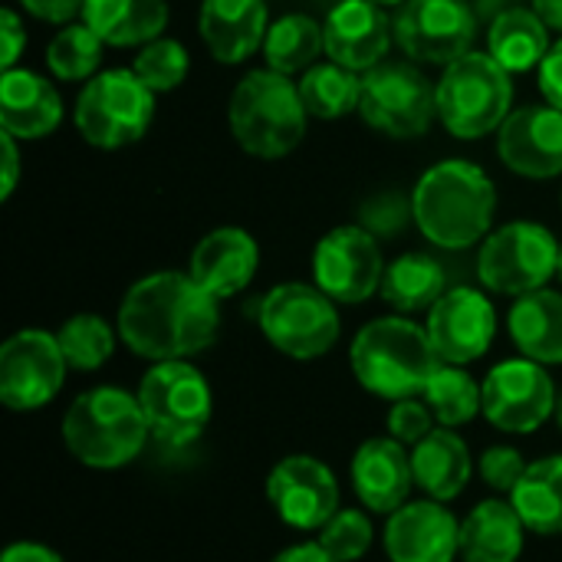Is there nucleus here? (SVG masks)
<instances>
[{
  "mask_svg": "<svg viewBox=\"0 0 562 562\" xmlns=\"http://www.w3.org/2000/svg\"><path fill=\"white\" fill-rule=\"evenodd\" d=\"M435 415L431 408L425 405L422 395L415 398H402V402H392L389 408V418H385V428H389V438H395L398 445L405 448H415L422 445L431 431H435Z\"/></svg>",
  "mask_w": 562,
  "mask_h": 562,
  "instance_id": "nucleus-39",
  "label": "nucleus"
},
{
  "mask_svg": "<svg viewBox=\"0 0 562 562\" xmlns=\"http://www.w3.org/2000/svg\"><path fill=\"white\" fill-rule=\"evenodd\" d=\"M0 151H3V178H0V201H10L16 181H20V148L16 138L0 132Z\"/></svg>",
  "mask_w": 562,
  "mask_h": 562,
  "instance_id": "nucleus-45",
  "label": "nucleus"
},
{
  "mask_svg": "<svg viewBox=\"0 0 562 562\" xmlns=\"http://www.w3.org/2000/svg\"><path fill=\"white\" fill-rule=\"evenodd\" d=\"M82 20L105 46H145L168 26V0H86Z\"/></svg>",
  "mask_w": 562,
  "mask_h": 562,
  "instance_id": "nucleus-28",
  "label": "nucleus"
},
{
  "mask_svg": "<svg viewBox=\"0 0 562 562\" xmlns=\"http://www.w3.org/2000/svg\"><path fill=\"white\" fill-rule=\"evenodd\" d=\"M527 527L510 501H481L461 520V562H517L524 553Z\"/></svg>",
  "mask_w": 562,
  "mask_h": 562,
  "instance_id": "nucleus-25",
  "label": "nucleus"
},
{
  "mask_svg": "<svg viewBox=\"0 0 562 562\" xmlns=\"http://www.w3.org/2000/svg\"><path fill=\"white\" fill-rule=\"evenodd\" d=\"M425 329L441 362L471 366L487 356L497 336V310L487 293L474 286H454L428 310Z\"/></svg>",
  "mask_w": 562,
  "mask_h": 562,
  "instance_id": "nucleus-17",
  "label": "nucleus"
},
{
  "mask_svg": "<svg viewBox=\"0 0 562 562\" xmlns=\"http://www.w3.org/2000/svg\"><path fill=\"white\" fill-rule=\"evenodd\" d=\"M540 92L550 105L562 109V36L550 46V53L540 63Z\"/></svg>",
  "mask_w": 562,
  "mask_h": 562,
  "instance_id": "nucleus-43",
  "label": "nucleus"
},
{
  "mask_svg": "<svg viewBox=\"0 0 562 562\" xmlns=\"http://www.w3.org/2000/svg\"><path fill=\"white\" fill-rule=\"evenodd\" d=\"M379 293L395 313H428L448 293V273L431 254H402L385 267Z\"/></svg>",
  "mask_w": 562,
  "mask_h": 562,
  "instance_id": "nucleus-30",
  "label": "nucleus"
},
{
  "mask_svg": "<svg viewBox=\"0 0 562 562\" xmlns=\"http://www.w3.org/2000/svg\"><path fill=\"white\" fill-rule=\"evenodd\" d=\"M155 119V92L135 69H102L82 82L72 109L79 135L95 148L135 145Z\"/></svg>",
  "mask_w": 562,
  "mask_h": 562,
  "instance_id": "nucleus-7",
  "label": "nucleus"
},
{
  "mask_svg": "<svg viewBox=\"0 0 562 562\" xmlns=\"http://www.w3.org/2000/svg\"><path fill=\"white\" fill-rule=\"evenodd\" d=\"M20 7L43 23L66 26V23H76V16H82L86 0H20Z\"/></svg>",
  "mask_w": 562,
  "mask_h": 562,
  "instance_id": "nucleus-42",
  "label": "nucleus"
},
{
  "mask_svg": "<svg viewBox=\"0 0 562 562\" xmlns=\"http://www.w3.org/2000/svg\"><path fill=\"white\" fill-rule=\"evenodd\" d=\"M319 547L339 562H359L372 550V520L366 510L339 507V514L319 530Z\"/></svg>",
  "mask_w": 562,
  "mask_h": 562,
  "instance_id": "nucleus-38",
  "label": "nucleus"
},
{
  "mask_svg": "<svg viewBox=\"0 0 562 562\" xmlns=\"http://www.w3.org/2000/svg\"><path fill=\"white\" fill-rule=\"evenodd\" d=\"M151 438L138 395L99 385L72 398L63 415L66 451L92 471H119L132 464Z\"/></svg>",
  "mask_w": 562,
  "mask_h": 562,
  "instance_id": "nucleus-3",
  "label": "nucleus"
},
{
  "mask_svg": "<svg viewBox=\"0 0 562 562\" xmlns=\"http://www.w3.org/2000/svg\"><path fill=\"white\" fill-rule=\"evenodd\" d=\"M497 188L491 175L468 161L448 158L431 165L412 191V221L441 250H468L494 231Z\"/></svg>",
  "mask_w": 562,
  "mask_h": 562,
  "instance_id": "nucleus-2",
  "label": "nucleus"
},
{
  "mask_svg": "<svg viewBox=\"0 0 562 562\" xmlns=\"http://www.w3.org/2000/svg\"><path fill=\"white\" fill-rule=\"evenodd\" d=\"M372 3H379V7H402L405 0H372Z\"/></svg>",
  "mask_w": 562,
  "mask_h": 562,
  "instance_id": "nucleus-49",
  "label": "nucleus"
},
{
  "mask_svg": "<svg viewBox=\"0 0 562 562\" xmlns=\"http://www.w3.org/2000/svg\"><path fill=\"white\" fill-rule=\"evenodd\" d=\"M300 95L310 112V119H342L349 112H359L362 99V76L339 66V63H316L300 79Z\"/></svg>",
  "mask_w": 562,
  "mask_h": 562,
  "instance_id": "nucleus-33",
  "label": "nucleus"
},
{
  "mask_svg": "<svg viewBox=\"0 0 562 562\" xmlns=\"http://www.w3.org/2000/svg\"><path fill=\"white\" fill-rule=\"evenodd\" d=\"M385 267L379 237L362 224L333 227L313 250L316 286L342 306H359L379 293Z\"/></svg>",
  "mask_w": 562,
  "mask_h": 562,
  "instance_id": "nucleus-13",
  "label": "nucleus"
},
{
  "mask_svg": "<svg viewBox=\"0 0 562 562\" xmlns=\"http://www.w3.org/2000/svg\"><path fill=\"white\" fill-rule=\"evenodd\" d=\"M319 53H326V36L319 20L306 13H286L277 23H270L263 40V56L270 69L283 76L306 72L310 66H316Z\"/></svg>",
  "mask_w": 562,
  "mask_h": 562,
  "instance_id": "nucleus-32",
  "label": "nucleus"
},
{
  "mask_svg": "<svg viewBox=\"0 0 562 562\" xmlns=\"http://www.w3.org/2000/svg\"><path fill=\"white\" fill-rule=\"evenodd\" d=\"M527 461L517 448L510 445H494L481 454V477L491 491H497L501 497H510L517 491V484L527 474Z\"/></svg>",
  "mask_w": 562,
  "mask_h": 562,
  "instance_id": "nucleus-40",
  "label": "nucleus"
},
{
  "mask_svg": "<svg viewBox=\"0 0 562 562\" xmlns=\"http://www.w3.org/2000/svg\"><path fill=\"white\" fill-rule=\"evenodd\" d=\"M267 501L286 527L313 533L339 514V484L319 458L290 454L270 471Z\"/></svg>",
  "mask_w": 562,
  "mask_h": 562,
  "instance_id": "nucleus-16",
  "label": "nucleus"
},
{
  "mask_svg": "<svg viewBox=\"0 0 562 562\" xmlns=\"http://www.w3.org/2000/svg\"><path fill=\"white\" fill-rule=\"evenodd\" d=\"M352 487L366 510L372 514H395L408 504L415 487L412 454L395 438H369L352 454Z\"/></svg>",
  "mask_w": 562,
  "mask_h": 562,
  "instance_id": "nucleus-21",
  "label": "nucleus"
},
{
  "mask_svg": "<svg viewBox=\"0 0 562 562\" xmlns=\"http://www.w3.org/2000/svg\"><path fill=\"white\" fill-rule=\"evenodd\" d=\"M273 562H339V560H333L319 543H296V547H290V550L277 553Z\"/></svg>",
  "mask_w": 562,
  "mask_h": 562,
  "instance_id": "nucleus-47",
  "label": "nucleus"
},
{
  "mask_svg": "<svg viewBox=\"0 0 562 562\" xmlns=\"http://www.w3.org/2000/svg\"><path fill=\"white\" fill-rule=\"evenodd\" d=\"M524 527L540 537L562 533V454L540 458L527 468L517 491L507 497Z\"/></svg>",
  "mask_w": 562,
  "mask_h": 562,
  "instance_id": "nucleus-31",
  "label": "nucleus"
},
{
  "mask_svg": "<svg viewBox=\"0 0 562 562\" xmlns=\"http://www.w3.org/2000/svg\"><path fill=\"white\" fill-rule=\"evenodd\" d=\"M385 553L392 562H454L461 553V524L441 501H415L389 514Z\"/></svg>",
  "mask_w": 562,
  "mask_h": 562,
  "instance_id": "nucleus-20",
  "label": "nucleus"
},
{
  "mask_svg": "<svg viewBox=\"0 0 562 562\" xmlns=\"http://www.w3.org/2000/svg\"><path fill=\"white\" fill-rule=\"evenodd\" d=\"M323 36L333 63L352 72H369L385 63L395 40V20L372 0H339L323 20Z\"/></svg>",
  "mask_w": 562,
  "mask_h": 562,
  "instance_id": "nucleus-19",
  "label": "nucleus"
},
{
  "mask_svg": "<svg viewBox=\"0 0 562 562\" xmlns=\"http://www.w3.org/2000/svg\"><path fill=\"white\" fill-rule=\"evenodd\" d=\"M557 425H560V431H562V395H560V402H557Z\"/></svg>",
  "mask_w": 562,
  "mask_h": 562,
  "instance_id": "nucleus-50",
  "label": "nucleus"
},
{
  "mask_svg": "<svg viewBox=\"0 0 562 562\" xmlns=\"http://www.w3.org/2000/svg\"><path fill=\"white\" fill-rule=\"evenodd\" d=\"M63 99L56 86L30 69H3L0 76V132L16 142H36L59 128Z\"/></svg>",
  "mask_w": 562,
  "mask_h": 562,
  "instance_id": "nucleus-24",
  "label": "nucleus"
},
{
  "mask_svg": "<svg viewBox=\"0 0 562 562\" xmlns=\"http://www.w3.org/2000/svg\"><path fill=\"white\" fill-rule=\"evenodd\" d=\"M349 362L356 382L389 402L422 395L441 366L428 329L405 316H382L366 323L349 346Z\"/></svg>",
  "mask_w": 562,
  "mask_h": 562,
  "instance_id": "nucleus-4",
  "label": "nucleus"
},
{
  "mask_svg": "<svg viewBox=\"0 0 562 562\" xmlns=\"http://www.w3.org/2000/svg\"><path fill=\"white\" fill-rule=\"evenodd\" d=\"M270 30V10L263 0H201L198 33L217 63L237 66L250 59Z\"/></svg>",
  "mask_w": 562,
  "mask_h": 562,
  "instance_id": "nucleus-23",
  "label": "nucleus"
},
{
  "mask_svg": "<svg viewBox=\"0 0 562 562\" xmlns=\"http://www.w3.org/2000/svg\"><path fill=\"white\" fill-rule=\"evenodd\" d=\"M497 155L520 178L562 175V109L550 102L514 109L497 128Z\"/></svg>",
  "mask_w": 562,
  "mask_h": 562,
  "instance_id": "nucleus-18",
  "label": "nucleus"
},
{
  "mask_svg": "<svg viewBox=\"0 0 562 562\" xmlns=\"http://www.w3.org/2000/svg\"><path fill=\"white\" fill-rule=\"evenodd\" d=\"M257 267H260L257 240L244 227H217L198 240L188 273L214 300H231L250 286Z\"/></svg>",
  "mask_w": 562,
  "mask_h": 562,
  "instance_id": "nucleus-22",
  "label": "nucleus"
},
{
  "mask_svg": "<svg viewBox=\"0 0 562 562\" xmlns=\"http://www.w3.org/2000/svg\"><path fill=\"white\" fill-rule=\"evenodd\" d=\"M119 339L148 362L191 359L214 346L221 300L191 273L158 270L128 286L119 306Z\"/></svg>",
  "mask_w": 562,
  "mask_h": 562,
  "instance_id": "nucleus-1",
  "label": "nucleus"
},
{
  "mask_svg": "<svg viewBox=\"0 0 562 562\" xmlns=\"http://www.w3.org/2000/svg\"><path fill=\"white\" fill-rule=\"evenodd\" d=\"M115 333L102 316L95 313H76L69 316L56 339H59V349L66 356V366L76 369V372H95L102 369L112 352H115Z\"/></svg>",
  "mask_w": 562,
  "mask_h": 562,
  "instance_id": "nucleus-36",
  "label": "nucleus"
},
{
  "mask_svg": "<svg viewBox=\"0 0 562 562\" xmlns=\"http://www.w3.org/2000/svg\"><path fill=\"white\" fill-rule=\"evenodd\" d=\"M550 46V26L533 7H507L494 16L487 30V53L507 72L540 69Z\"/></svg>",
  "mask_w": 562,
  "mask_h": 562,
  "instance_id": "nucleus-29",
  "label": "nucleus"
},
{
  "mask_svg": "<svg viewBox=\"0 0 562 562\" xmlns=\"http://www.w3.org/2000/svg\"><path fill=\"white\" fill-rule=\"evenodd\" d=\"M0 562H66L56 550L43 547V543H33V540H20V543H10L3 550Z\"/></svg>",
  "mask_w": 562,
  "mask_h": 562,
  "instance_id": "nucleus-46",
  "label": "nucleus"
},
{
  "mask_svg": "<svg viewBox=\"0 0 562 562\" xmlns=\"http://www.w3.org/2000/svg\"><path fill=\"white\" fill-rule=\"evenodd\" d=\"M267 342L296 359H323L339 342V310L316 283H280L273 286L257 313Z\"/></svg>",
  "mask_w": 562,
  "mask_h": 562,
  "instance_id": "nucleus-9",
  "label": "nucleus"
},
{
  "mask_svg": "<svg viewBox=\"0 0 562 562\" xmlns=\"http://www.w3.org/2000/svg\"><path fill=\"white\" fill-rule=\"evenodd\" d=\"M412 471H415V484L431 501L448 504L464 494L474 464L461 435H454V428L438 425L422 445L412 448Z\"/></svg>",
  "mask_w": 562,
  "mask_h": 562,
  "instance_id": "nucleus-26",
  "label": "nucleus"
},
{
  "mask_svg": "<svg viewBox=\"0 0 562 562\" xmlns=\"http://www.w3.org/2000/svg\"><path fill=\"white\" fill-rule=\"evenodd\" d=\"M359 115L389 138H422L438 119V86L405 59H385L362 72Z\"/></svg>",
  "mask_w": 562,
  "mask_h": 562,
  "instance_id": "nucleus-10",
  "label": "nucleus"
},
{
  "mask_svg": "<svg viewBox=\"0 0 562 562\" xmlns=\"http://www.w3.org/2000/svg\"><path fill=\"white\" fill-rule=\"evenodd\" d=\"M132 69L138 72V79L158 95V92H171L178 89L184 79H188V69H191V59H188V49L171 40V36H158L151 43H145L132 63Z\"/></svg>",
  "mask_w": 562,
  "mask_h": 562,
  "instance_id": "nucleus-37",
  "label": "nucleus"
},
{
  "mask_svg": "<svg viewBox=\"0 0 562 562\" xmlns=\"http://www.w3.org/2000/svg\"><path fill=\"white\" fill-rule=\"evenodd\" d=\"M560 240L537 221H510L491 231L477 250V277L484 290L501 296H527L560 273Z\"/></svg>",
  "mask_w": 562,
  "mask_h": 562,
  "instance_id": "nucleus-8",
  "label": "nucleus"
},
{
  "mask_svg": "<svg viewBox=\"0 0 562 562\" xmlns=\"http://www.w3.org/2000/svg\"><path fill=\"white\" fill-rule=\"evenodd\" d=\"M0 33H3V53H0V66L13 69V63L20 59L23 46H26V30L16 10H3L0 16Z\"/></svg>",
  "mask_w": 562,
  "mask_h": 562,
  "instance_id": "nucleus-44",
  "label": "nucleus"
},
{
  "mask_svg": "<svg viewBox=\"0 0 562 562\" xmlns=\"http://www.w3.org/2000/svg\"><path fill=\"white\" fill-rule=\"evenodd\" d=\"M484 389V418L507 431V435H530L540 431L557 415V385L547 372V366L520 356L494 366Z\"/></svg>",
  "mask_w": 562,
  "mask_h": 562,
  "instance_id": "nucleus-14",
  "label": "nucleus"
},
{
  "mask_svg": "<svg viewBox=\"0 0 562 562\" xmlns=\"http://www.w3.org/2000/svg\"><path fill=\"white\" fill-rule=\"evenodd\" d=\"M557 277H560V280H562V247H560V273H557Z\"/></svg>",
  "mask_w": 562,
  "mask_h": 562,
  "instance_id": "nucleus-51",
  "label": "nucleus"
},
{
  "mask_svg": "<svg viewBox=\"0 0 562 562\" xmlns=\"http://www.w3.org/2000/svg\"><path fill=\"white\" fill-rule=\"evenodd\" d=\"M310 112L300 95V82L277 69L247 72L227 102V125L234 142L263 161L290 155L306 135Z\"/></svg>",
  "mask_w": 562,
  "mask_h": 562,
  "instance_id": "nucleus-5",
  "label": "nucleus"
},
{
  "mask_svg": "<svg viewBox=\"0 0 562 562\" xmlns=\"http://www.w3.org/2000/svg\"><path fill=\"white\" fill-rule=\"evenodd\" d=\"M507 329L520 356L540 366H562V293L543 286L517 296L507 316Z\"/></svg>",
  "mask_w": 562,
  "mask_h": 562,
  "instance_id": "nucleus-27",
  "label": "nucleus"
},
{
  "mask_svg": "<svg viewBox=\"0 0 562 562\" xmlns=\"http://www.w3.org/2000/svg\"><path fill=\"white\" fill-rule=\"evenodd\" d=\"M514 72L491 53L471 49L438 79V119L454 138H484L514 112Z\"/></svg>",
  "mask_w": 562,
  "mask_h": 562,
  "instance_id": "nucleus-6",
  "label": "nucleus"
},
{
  "mask_svg": "<svg viewBox=\"0 0 562 562\" xmlns=\"http://www.w3.org/2000/svg\"><path fill=\"white\" fill-rule=\"evenodd\" d=\"M138 402L151 435L168 445L198 441L214 415L211 385L188 359L151 362L138 385Z\"/></svg>",
  "mask_w": 562,
  "mask_h": 562,
  "instance_id": "nucleus-11",
  "label": "nucleus"
},
{
  "mask_svg": "<svg viewBox=\"0 0 562 562\" xmlns=\"http://www.w3.org/2000/svg\"><path fill=\"white\" fill-rule=\"evenodd\" d=\"M533 10L543 16L550 30H557L562 36V0H533Z\"/></svg>",
  "mask_w": 562,
  "mask_h": 562,
  "instance_id": "nucleus-48",
  "label": "nucleus"
},
{
  "mask_svg": "<svg viewBox=\"0 0 562 562\" xmlns=\"http://www.w3.org/2000/svg\"><path fill=\"white\" fill-rule=\"evenodd\" d=\"M102 36L86 23H66L46 46V69L59 82H89L95 72H102Z\"/></svg>",
  "mask_w": 562,
  "mask_h": 562,
  "instance_id": "nucleus-35",
  "label": "nucleus"
},
{
  "mask_svg": "<svg viewBox=\"0 0 562 562\" xmlns=\"http://www.w3.org/2000/svg\"><path fill=\"white\" fill-rule=\"evenodd\" d=\"M477 40V13L468 0H405L395 13V43L412 63L451 66Z\"/></svg>",
  "mask_w": 562,
  "mask_h": 562,
  "instance_id": "nucleus-12",
  "label": "nucleus"
},
{
  "mask_svg": "<svg viewBox=\"0 0 562 562\" xmlns=\"http://www.w3.org/2000/svg\"><path fill=\"white\" fill-rule=\"evenodd\" d=\"M408 217H415L412 198H402V194H379L362 204V227L372 231L375 237L402 231L408 224Z\"/></svg>",
  "mask_w": 562,
  "mask_h": 562,
  "instance_id": "nucleus-41",
  "label": "nucleus"
},
{
  "mask_svg": "<svg viewBox=\"0 0 562 562\" xmlns=\"http://www.w3.org/2000/svg\"><path fill=\"white\" fill-rule=\"evenodd\" d=\"M422 398L441 428H461L484 415V389L471 379V372H464V366L441 362L428 379Z\"/></svg>",
  "mask_w": 562,
  "mask_h": 562,
  "instance_id": "nucleus-34",
  "label": "nucleus"
},
{
  "mask_svg": "<svg viewBox=\"0 0 562 562\" xmlns=\"http://www.w3.org/2000/svg\"><path fill=\"white\" fill-rule=\"evenodd\" d=\"M66 356L46 329H20L0 349V402L10 412L49 405L66 382Z\"/></svg>",
  "mask_w": 562,
  "mask_h": 562,
  "instance_id": "nucleus-15",
  "label": "nucleus"
}]
</instances>
